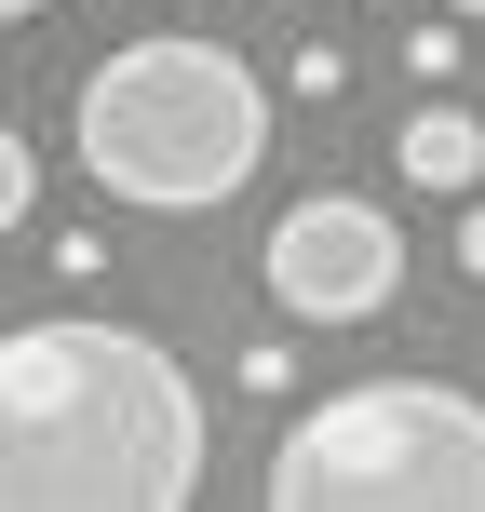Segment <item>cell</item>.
I'll return each mask as SVG.
<instances>
[{
  "label": "cell",
  "instance_id": "obj_7",
  "mask_svg": "<svg viewBox=\"0 0 485 512\" xmlns=\"http://www.w3.org/2000/svg\"><path fill=\"white\" fill-rule=\"evenodd\" d=\"M27 203H41V162H27V135H0V230H27Z\"/></svg>",
  "mask_w": 485,
  "mask_h": 512
},
{
  "label": "cell",
  "instance_id": "obj_6",
  "mask_svg": "<svg viewBox=\"0 0 485 512\" xmlns=\"http://www.w3.org/2000/svg\"><path fill=\"white\" fill-rule=\"evenodd\" d=\"M459 27H472L459 0H445V14H418V27H405V68H418V81H459V68H472V41H459Z\"/></svg>",
  "mask_w": 485,
  "mask_h": 512
},
{
  "label": "cell",
  "instance_id": "obj_1",
  "mask_svg": "<svg viewBox=\"0 0 485 512\" xmlns=\"http://www.w3.org/2000/svg\"><path fill=\"white\" fill-rule=\"evenodd\" d=\"M203 391L135 324H14L0 337V512H176L203 499Z\"/></svg>",
  "mask_w": 485,
  "mask_h": 512
},
{
  "label": "cell",
  "instance_id": "obj_8",
  "mask_svg": "<svg viewBox=\"0 0 485 512\" xmlns=\"http://www.w3.org/2000/svg\"><path fill=\"white\" fill-rule=\"evenodd\" d=\"M459 270L485 283V189H472V216H459Z\"/></svg>",
  "mask_w": 485,
  "mask_h": 512
},
{
  "label": "cell",
  "instance_id": "obj_2",
  "mask_svg": "<svg viewBox=\"0 0 485 512\" xmlns=\"http://www.w3.org/2000/svg\"><path fill=\"white\" fill-rule=\"evenodd\" d=\"M68 149L108 203L135 216H216L230 189L270 162V95L230 41H189V27H149L122 41L95 81L68 95Z\"/></svg>",
  "mask_w": 485,
  "mask_h": 512
},
{
  "label": "cell",
  "instance_id": "obj_9",
  "mask_svg": "<svg viewBox=\"0 0 485 512\" xmlns=\"http://www.w3.org/2000/svg\"><path fill=\"white\" fill-rule=\"evenodd\" d=\"M0 14H54V0H0Z\"/></svg>",
  "mask_w": 485,
  "mask_h": 512
},
{
  "label": "cell",
  "instance_id": "obj_10",
  "mask_svg": "<svg viewBox=\"0 0 485 512\" xmlns=\"http://www.w3.org/2000/svg\"><path fill=\"white\" fill-rule=\"evenodd\" d=\"M459 14H472V27H485V0H459Z\"/></svg>",
  "mask_w": 485,
  "mask_h": 512
},
{
  "label": "cell",
  "instance_id": "obj_5",
  "mask_svg": "<svg viewBox=\"0 0 485 512\" xmlns=\"http://www.w3.org/2000/svg\"><path fill=\"white\" fill-rule=\"evenodd\" d=\"M391 176H405L418 203H472V189H485V122H472L459 95H432V81H418V122L391 135Z\"/></svg>",
  "mask_w": 485,
  "mask_h": 512
},
{
  "label": "cell",
  "instance_id": "obj_3",
  "mask_svg": "<svg viewBox=\"0 0 485 512\" xmlns=\"http://www.w3.org/2000/svg\"><path fill=\"white\" fill-rule=\"evenodd\" d=\"M270 512H485V405L445 378H364L283 418Z\"/></svg>",
  "mask_w": 485,
  "mask_h": 512
},
{
  "label": "cell",
  "instance_id": "obj_4",
  "mask_svg": "<svg viewBox=\"0 0 485 512\" xmlns=\"http://www.w3.org/2000/svg\"><path fill=\"white\" fill-rule=\"evenodd\" d=\"M270 310L283 324H378L391 283H405V230H391L378 203H351V189H310V203L270 216Z\"/></svg>",
  "mask_w": 485,
  "mask_h": 512
}]
</instances>
